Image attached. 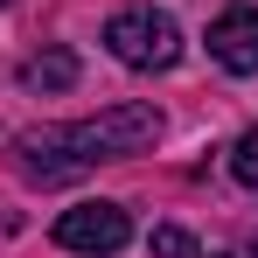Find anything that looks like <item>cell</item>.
Returning <instances> with one entry per match:
<instances>
[{"label":"cell","instance_id":"obj_7","mask_svg":"<svg viewBox=\"0 0 258 258\" xmlns=\"http://www.w3.org/2000/svg\"><path fill=\"white\" fill-rule=\"evenodd\" d=\"M147 244H154V258H196V237H188V230H174V223H161Z\"/></svg>","mask_w":258,"mask_h":258},{"label":"cell","instance_id":"obj_4","mask_svg":"<svg viewBox=\"0 0 258 258\" xmlns=\"http://www.w3.org/2000/svg\"><path fill=\"white\" fill-rule=\"evenodd\" d=\"M210 56L230 70V77H258V7L237 0L210 21Z\"/></svg>","mask_w":258,"mask_h":258},{"label":"cell","instance_id":"obj_5","mask_svg":"<svg viewBox=\"0 0 258 258\" xmlns=\"http://www.w3.org/2000/svg\"><path fill=\"white\" fill-rule=\"evenodd\" d=\"M77 70H84L77 49H42V56L21 63V84H28V91H70V84H77Z\"/></svg>","mask_w":258,"mask_h":258},{"label":"cell","instance_id":"obj_8","mask_svg":"<svg viewBox=\"0 0 258 258\" xmlns=\"http://www.w3.org/2000/svg\"><path fill=\"white\" fill-rule=\"evenodd\" d=\"M251 258H258V237H251Z\"/></svg>","mask_w":258,"mask_h":258},{"label":"cell","instance_id":"obj_3","mask_svg":"<svg viewBox=\"0 0 258 258\" xmlns=\"http://www.w3.org/2000/svg\"><path fill=\"white\" fill-rule=\"evenodd\" d=\"M133 237V216L119 203H77V210L56 216V244L63 251H84V258H112Z\"/></svg>","mask_w":258,"mask_h":258},{"label":"cell","instance_id":"obj_2","mask_svg":"<svg viewBox=\"0 0 258 258\" xmlns=\"http://www.w3.org/2000/svg\"><path fill=\"white\" fill-rule=\"evenodd\" d=\"M105 49L126 70H174L181 63V28H174V14H161V7H126V14L105 21Z\"/></svg>","mask_w":258,"mask_h":258},{"label":"cell","instance_id":"obj_6","mask_svg":"<svg viewBox=\"0 0 258 258\" xmlns=\"http://www.w3.org/2000/svg\"><path fill=\"white\" fill-rule=\"evenodd\" d=\"M230 174H237L244 188H258V126L237 133V147H230Z\"/></svg>","mask_w":258,"mask_h":258},{"label":"cell","instance_id":"obj_1","mask_svg":"<svg viewBox=\"0 0 258 258\" xmlns=\"http://www.w3.org/2000/svg\"><path fill=\"white\" fill-rule=\"evenodd\" d=\"M154 140H161V112L154 105H112L98 119H77V126L21 133L14 140V174L56 188V181H77L84 168H98V161H126V154L154 147Z\"/></svg>","mask_w":258,"mask_h":258},{"label":"cell","instance_id":"obj_9","mask_svg":"<svg viewBox=\"0 0 258 258\" xmlns=\"http://www.w3.org/2000/svg\"><path fill=\"white\" fill-rule=\"evenodd\" d=\"M0 7H14V0H0Z\"/></svg>","mask_w":258,"mask_h":258}]
</instances>
